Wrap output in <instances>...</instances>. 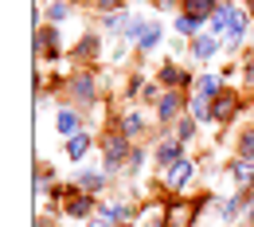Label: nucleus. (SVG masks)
<instances>
[{"label": "nucleus", "instance_id": "nucleus-1", "mask_svg": "<svg viewBox=\"0 0 254 227\" xmlns=\"http://www.w3.org/2000/svg\"><path fill=\"white\" fill-rule=\"evenodd\" d=\"M129 39H133L141 51H149V47L160 43V24H141V20H133V24H129Z\"/></svg>", "mask_w": 254, "mask_h": 227}, {"label": "nucleus", "instance_id": "nucleus-2", "mask_svg": "<svg viewBox=\"0 0 254 227\" xmlns=\"http://www.w3.org/2000/svg\"><path fill=\"white\" fill-rule=\"evenodd\" d=\"M129 153H133V149H129V137H126V133H118V137H110V141H106V172H114V168H122V161H126Z\"/></svg>", "mask_w": 254, "mask_h": 227}, {"label": "nucleus", "instance_id": "nucleus-3", "mask_svg": "<svg viewBox=\"0 0 254 227\" xmlns=\"http://www.w3.org/2000/svg\"><path fill=\"white\" fill-rule=\"evenodd\" d=\"M188 176H191V161H184V157H180V161H172L168 168H164V184H168L172 192H180V188L188 184Z\"/></svg>", "mask_w": 254, "mask_h": 227}, {"label": "nucleus", "instance_id": "nucleus-4", "mask_svg": "<svg viewBox=\"0 0 254 227\" xmlns=\"http://www.w3.org/2000/svg\"><path fill=\"white\" fill-rule=\"evenodd\" d=\"M235 110H239V98H235V94H219V98H215V106H211L215 122H231Z\"/></svg>", "mask_w": 254, "mask_h": 227}, {"label": "nucleus", "instance_id": "nucleus-5", "mask_svg": "<svg viewBox=\"0 0 254 227\" xmlns=\"http://www.w3.org/2000/svg\"><path fill=\"white\" fill-rule=\"evenodd\" d=\"M86 149H90V133H74V137H66V157H70V161H82Z\"/></svg>", "mask_w": 254, "mask_h": 227}, {"label": "nucleus", "instance_id": "nucleus-6", "mask_svg": "<svg viewBox=\"0 0 254 227\" xmlns=\"http://www.w3.org/2000/svg\"><path fill=\"white\" fill-rule=\"evenodd\" d=\"M215 0H184V12L188 16H195V20H207V16H215Z\"/></svg>", "mask_w": 254, "mask_h": 227}, {"label": "nucleus", "instance_id": "nucleus-7", "mask_svg": "<svg viewBox=\"0 0 254 227\" xmlns=\"http://www.w3.org/2000/svg\"><path fill=\"white\" fill-rule=\"evenodd\" d=\"M243 35H247V12H239V8H235V16H231V28H227V43L235 47V43H243Z\"/></svg>", "mask_w": 254, "mask_h": 227}, {"label": "nucleus", "instance_id": "nucleus-8", "mask_svg": "<svg viewBox=\"0 0 254 227\" xmlns=\"http://www.w3.org/2000/svg\"><path fill=\"white\" fill-rule=\"evenodd\" d=\"M70 86H74V98H78V102H94V78H90L86 71H82V75H74V82H70Z\"/></svg>", "mask_w": 254, "mask_h": 227}, {"label": "nucleus", "instance_id": "nucleus-9", "mask_svg": "<svg viewBox=\"0 0 254 227\" xmlns=\"http://www.w3.org/2000/svg\"><path fill=\"white\" fill-rule=\"evenodd\" d=\"M180 102H184V98L176 94V90H172V94H164V98H160V106H157L160 122H172V118H176V114H180Z\"/></svg>", "mask_w": 254, "mask_h": 227}, {"label": "nucleus", "instance_id": "nucleus-10", "mask_svg": "<svg viewBox=\"0 0 254 227\" xmlns=\"http://www.w3.org/2000/svg\"><path fill=\"white\" fill-rule=\"evenodd\" d=\"M231 180H235V184H251V180H254V161H247V157L235 161V164H231Z\"/></svg>", "mask_w": 254, "mask_h": 227}, {"label": "nucleus", "instance_id": "nucleus-11", "mask_svg": "<svg viewBox=\"0 0 254 227\" xmlns=\"http://www.w3.org/2000/svg\"><path fill=\"white\" fill-rule=\"evenodd\" d=\"M90 208H94V200H90V196L66 192V212H70V216H86V212H90Z\"/></svg>", "mask_w": 254, "mask_h": 227}, {"label": "nucleus", "instance_id": "nucleus-12", "mask_svg": "<svg viewBox=\"0 0 254 227\" xmlns=\"http://www.w3.org/2000/svg\"><path fill=\"white\" fill-rule=\"evenodd\" d=\"M215 51H219V43H215L211 35H199V39L191 43V55H195V59H211Z\"/></svg>", "mask_w": 254, "mask_h": 227}, {"label": "nucleus", "instance_id": "nucleus-13", "mask_svg": "<svg viewBox=\"0 0 254 227\" xmlns=\"http://www.w3.org/2000/svg\"><path fill=\"white\" fill-rule=\"evenodd\" d=\"M195 208H199V204H180V208H172V212H168V227H184Z\"/></svg>", "mask_w": 254, "mask_h": 227}, {"label": "nucleus", "instance_id": "nucleus-14", "mask_svg": "<svg viewBox=\"0 0 254 227\" xmlns=\"http://www.w3.org/2000/svg\"><path fill=\"white\" fill-rule=\"evenodd\" d=\"M251 200H254L251 192H243V196H231V200L223 204V216H227V220H235V216H239V212H243V208H247Z\"/></svg>", "mask_w": 254, "mask_h": 227}, {"label": "nucleus", "instance_id": "nucleus-15", "mask_svg": "<svg viewBox=\"0 0 254 227\" xmlns=\"http://www.w3.org/2000/svg\"><path fill=\"white\" fill-rule=\"evenodd\" d=\"M122 133H126V137H137V133H145V114H137V110H133V114H126V122H122Z\"/></svg>", "mask_w": 254, "mask_h": 227}, {"label": "nucleus", "instance_id": "nucleus-16", "mask_svg": "<svg viewBox=\"0 0 254 227\" xmlns=\"http://www.w3.org/2000/svg\"><path fill=\"white\" fill-rule=\"evenodd\" d=\"M157 161H160V164L180 161V137H176V141H164V145H160V149H157Z\"/></svg>", "mask_w": 254, "mask_h": 227}, {"label": "nucleus", "instance_id": "nucleus-17", "mask_svg": "<svg viewBox=\"0 0 254 227\" xmlns=\"http://www.w3.org/2000/svg\"><path fill=\"white\" fill-rule=\"evenodd\" d=\"M160 82H164V86H180V82H188V75H184V71H180V67H164V71H160Z\"/></svg>", "mask_w": 254, "mask_h": 227}, {"label": "nucleus", "instance_id": "nucleus-18", "mask_svg": "<svg viewBox=\"0 0 254 227\" xmlns=\"http://www.w3.org/2000/svg\"><path fill=\"white\" fill-rule=\"evenodd\" d=\"M195 90H199L203 98L219 94V78H215V75H199V78H195Z\"/></svg>", "mask_w": 254, "mask_h": 227}, {"label": "nucleus", "instance_id": "nucleus-19", "mask_svg": "<svg viewBox=\"0 0 254 227\" xmlns=\"http://www.w3.org/2000/svg\"><path fill=\"white\" fill-rule=\"evenodd\" d=\"M59 133H66V137L78 133V114H74V110H63V114H59Z\"/></svg>", "mask_w": 254, "mask_h": 227}, {"label": "nucleus", "instance_id": "nucleus-20", "mask_svg": "<svg viewBox=\"0 0 254 227\" xmlns=\"http://www.w3.org/2000/svg\"><path fill=\"white\" fill-rule=\"evenodd\" d=\"M102 216H106L110 224H118V220H129V204H106V208H102Z\"/></svg>", "mask_w": 254, "mask_h": 227}, {"label": "nucleus", "instance_id": "nucleus-21", "mask_svg": "<svg viewBox=\"0 0 254 227\" xmlns=\"http://www.w3.org/2000/svg\"><path fill=\"white\" fill-rule=\"evenodd\" d=\"M231 16H235V8L219 4V8H215V16H211V28H215V32H219V28H231Z\"/></svg>", "mask_w": 254, "mask_h": 227}, {"label": "nucleus", "instance_id": "nucleus-22", "mask_svg": "<svg viewBox=\"0 0 254 227\" xmlns=\"http://www.w3.org/2000/svg\"><path fill=\"white\" fill-rule=\"evenodd\" d=\"M191 118H199V122H207V118H215L211 114V106H207V98L199 94V98H191Z\"/></svg>", "mask_w": 254, "mask_h": 227}, {"label": "nucleus", "instance_id": "nucleus-23", "mask_svg": "<svg viewBox=\"0 0 254 227\" xmlns=\"http://www.w3.org/2000/svg\"><path fill=\"white\" fill-rule=\"evenodd\" d=\"M74 55H78V59H94V55H98V39H94V35H86V39L74 47Z\"/></svg>", "mask_w": 254, "mask_h": 227}, {"label": "nucleus", "instance_id": "nucleus-24", "mask_svg": "<svg viewBox=\"0 0 254 227\" xmlns=\"http://www.w3.org/2000/svg\"><path fill=\"white\" fill-rule=\"evenodd\" d=\"M47 16H51V20H66V16H70V4H66V0H51V4H47Z\"/></svg>", "mask_w": 254, "mask_h": 227}, {"label": "nucleus", "instance_id": "nucleus-25", "mask_svg": "<svg viewBox=\"0 0 254 227\" xmlns=\"http://www.w3.org/2000/svg\"><path fill=\"white\" fill-rule=\"evenodd\" d=\"M239 153L251 161L254 157V130H243V137H239Z\"/></svg>", "mask_w": 254, "mask_h": 227}, {"label": "nucleus", "instance_id": "nucleus-26", "mask_svg": "<svg viewBox=\"0 0 254 227\" xmlns=\"http://www.w3.org/2000/svg\"><path fill=\"white\" fill-rule=\"evenodd\" d=\"M78 184H82V188H102L106 176H102V172H78Z\"/></svg>", "mask_w": 254, "mask_h": 227}, {"label": "nucleus", "instance_id": "nucleus-27", "mask_svg": "<svg viewBox=\"0 0 254 227\" xmlns=\"http://www.w3.org/2000/svg\"><path fill=\"white\" fill-rule=\"evenodd\" d=\"M199 24H203V20H195V16H188V12H184V16H176V28H180V32H199Z\"/></svg>", "mask_w": 254, "mask_h": 227}, {"label": "nucleus", "instance_id": "nucleus-28", "mask_svg": "<svg viewBox=\"0 0 254 227\" xmlns=\"http://www.w3.org/2000/svg\"><path fill=\"white\" fill-rule=\"evenodd\" d=\"M141 164H145V153H141V149H133V153H129V172H137V168H141Z\"/></svg>", "mask_w": 254, "mask_h": 227}, {"label": "nucleus", "instance_id": "nucleus-29", "mask_svg": "<svg viewBox=\"0 0 254 227\" xmlns=\"http://www.w3.org/2000/svg\"><path fill=\"white\" fill-rule=\"evenodd\" d=\"M191 133H195V122H180V126H176V137H180V141H188Z\"/></svg>", "mask_w": 254, "mask_h": 227}, {"label": "nucleus", "instance_id": "nucleus-30", "mask_svg": "<svg viewBox=\"0 0 254 227\" xmlns=\"http://www.w3.org/2000/svg\"><path fill=\"white\" fill-rule=\"evenodd\" d=\"M118 4H122V0H98V8H102V12H106V16H110V12H122V8H118Z\"/></svg>", "mask_w": 254, "mask_h": 227}, {"label": "nucleus", "instance_id": "nucleus-31", "mask_svg": "<svg viewBox=\"0 0 254 227\" xmlns=\"http://www.w3.org/2000/svg\"><path fill=\"white\" fill-rule=\"evenodd\" d=\"M86 227H110V220H106V216H98V220H90Z\"/></svg>", "mask_w": 254, "mask_h": 227}, {"label": "nucleus", "instance_id": "nucleus-32", "mask_svg": "<svg viewBox=\"0 0 254 227\" xmlns=\"http://www.w3.org/2000/svg\"><path fill=\"white\" fill-rule=\"evenodd\" d=\"M247 82H251V86H254V59H251V63H247Z\"/></svg>", "mask_w": 254, "mask_h": 227}, {"label": "nucleus", "instance_id": "nucleus-33", "mask_svg": "<svg viewBox=\"0 0 254 227\" xmlns=\"http://www.w3.org/2000/svg\"><path fill=\"white\" fill-rule=\"evenodd\" d=\"M251 12H254V0H251Z\"/></svg>", "mask_w": 254, "mask_h": 227}]
</instances>
